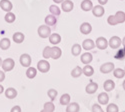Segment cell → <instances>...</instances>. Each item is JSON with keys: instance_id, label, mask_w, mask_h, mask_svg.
<instances>
[{"instance_id": "cell-10", "label": "cell", "mask_w": 125, "mask_h": 112, "mask_svg": "<svg viewBox=\"0 0 125 112\" xmlns=\"http://www.w3.org/2000/svg\"><path fill=\"white\" fill-rule=\"evenodd\" d=\"M92 13L95 17H102L105 13V9L102 5H96V6H93L92 8Z\"/></svg>"}, {"instance_id": "cell-49", "label": "cell", "mask_w": 125, "mask_h": 112, "mask_svg": "<svg viewBox=\"0 0 125 112\" xmlns=\"http://www.w3.org/2000/svg\"><path fill=\"white\" fill-rule=\"evenodd\" d=\"M122 112H125V111H122Z\"/></svg>"}, {"instance_id": "cell-43", "label": "cell", "mask_w": 125, "mask_h": 112, "mask_svg": "<svg viewBox=\"0 0 125 112\" xmlns=\"http://www.w3.org/2000/svg\"><path fill=\"white\" fill-rule=\"evenodd\" d=\"M3 91H4V88H3V86H2V85H0V94H1V93H3Z\"/></svg>"}, {"instance_id": "cell-50", "label": "cell", "mask_w": 125, "mask_h": 112, "mask_svg": "<svg viewBox=\"0 0 125 112\" xmlns=\"http://www.w3.org/2000/svg\"><path fill=\"white\" fill-rule=\"evenodd\" d=\"M124 70H125V68H124Z\"/></svg>"}, {"instance_id": "cell-29", "label": "cell", "mask_w": 125, "mask_h": 112, "mask_svg": "<svg viewBox=\"0 0 125 112\" xmlns=\"http://www.w3.org/2000/svg\"><path fill=\"white\" fill-rule=\"evenodd\" d=\"M71 101V98H70V95L68 93H64L60 97V104L61 105H68Z\"/></svg>"}, {"instance_id": "cell-4", "label": "cell", "mask_w": 125, "mask_h": 112, "mask_svg": "<svg viewBox=\"0 0 125 112\" xmlns=\"http://www.w3.org/2000/svg\"><path fill=\"white\" fill-rule=\"evenodd\" d=\"M37 70L41 73H46L50 70V64L46 60H40L37 63Z\"/></svg>"}, {"instance_id": "cell-40", "label": "cell", "mask_w": 125, "mask_h": 112, "mask_svg": "<svg viewBox=\"0 0 125 112\" xmlns=\"http://www.w3.org/2000/svg\"><path fill=\"white\" fill-rule=\"evenodd\" d=\"M4 79H5V73H4V71L0 70V82L4 81Z\"/></svg>"}, {"instance_id": "cell-14", "label": "cell", "mask_w": 125, "mask_h": 112, "mask_svg": "<svg viewBox=\"0 0 125 112\" xmlns=\"http://www.w3.org/2000/svg\"><path fill=\"white\" fill-rule=\"evenodd\" d=\"M62 55V51H61V49L57 46H53V47H51V54H50V58L52 59H59Z\"/></svg>"}, {"instance_id": "cell-20", "label": "cell", "mask_w": 125, "mask_h": 112, "mask_svg": "<svg viewBox=\"0 0 125 112\" xmlns=\"http://www.w3.org/2000/svg\"><path fill=\"white\" fill-rule=\"evenodd\" d=\"M82 73L87 77H91L93 74H94V68H93L91 65L87 64L82 68Z\"/></svg>"}, {"instance_id": "cell-38", "label": "cell", "mask_w": 125, "mask_h": 112, "mask_svg": "<svg viewBox=\"0 0 125 112\" xmlns=\"http://www.w3.org/2000/svg\"><path fill=\"white\" fill-rule=\"evenodd\" d=\"M92 112H104V110L101 108L100 104H94L92 106Z\"/></svg>"}, {"instance_id": "cell-13", "label": "cell", "mask_w": 125, "mask_h": 112, "mask_svg": "<svg viewBox=\"0 0 125 112\" xmlns=\"http://www.w3.org/2000/svg\"><path fill=\"white\" fill-rule=\"evenodd\" d=\"M97 89H98V84L95 83V82H93V81H90L85 87V91H86V93H88V94L95 93Z\"/></svg>"}, {"instance_id": "cell-22", "label": "cell", "mask_w": 125, "mask_h": 112, "mask_svg": "<svg viewBox=\"0 0 125 112\" xmlns=\"http://www.w3.org/2000/svg\"><path fill=\"white\" fill-rule=\"evenodd\" d=\"M56 23H57V19H56V17L54 15L50 14V15H47L45 17V24L47 26H49V27L50 26H54Z\"/></svg>"}, {"instance_id": "cell-31", "label": "cell", "mask_w": 125, "mask_h": 112, "mask_svg": "<svg viewBox=\"0 0 125 112\" xmlns=\"http://www.w3.org/2000/svg\"><path fill=\"white\" fill-rule=\"evenodd\" d=\"M4 19H5V21H6L7 23H13V22L15 21V19H16V16H15L14 13H12L11 11H10V12H7V13L5 14Z\"/></svg>"}, {"instance_id": "cell-12", "label": "cell", "mask_w": 125, "mask_h": 112, "mask_svg": "<svg viewBox=\"0 0 125 112\" xmlns=\"http://www.w3.org/2000/svg\"><path fill=\"white\" fill-rule=\"evenodd\" d=\"M92 31V26L90 23L88 22H83L81 25H80V32L84 35H88L90 34Z\"/></svg>"}, {"instance_id": "cell-7", "label": "cell", "mask_w": 125, "mask_h": 112, "mask_svg": "<svg viewBox=\"0 0 125 112\" xmlns=\"http://www.w3.org/2000/svg\"><path fill=\"white\" fill-rule=\"evenodd\" d=\"M95 46L100 50H105L108 47V41L105 37H98L96 39Z\"/></svg>"}, {"instance_id": "cell-47", "label": "cell", "mask_w": 125, "mask_h": 112, "mask_svg": "<svg viewBox=\"0 0 125 112\" xmlns=\"http://www.w3.org/2000/svg\"><path fill=\"white\" fill-rule=\"evenodd\" d=\"M2 61H3V60L1 59V57H0V66H1V65H2Z\"/></svg>"}, {"instance_id": "cell-16", "label": "cell", "mask_w": 125, "mask_h": 112, "mask_svg": "<svg viewBox=\"0 0 125 112\" xmlns=\"http://www.w3.org/2000/svg\"><path fill=\"white\" fill-rule=\"evenodd\" d=\"M95 47V42L93 41L92 39H85L84 41L82 42V48L85 49L86 51H89V50H92Z\"/></svg>"}, {"instance_id": "cell-42", "label": "cell", "mask_w": 125, "mask_h": 112, "mask_svg": "<svg viewBox=\"0 0 125 112\" xmlns=\"http://www.w3.org/2000/svg\"><path fill=\"white\" fill-rule=\"evenodd\" d=\"M63 1H64V0H53V2H55L56 4H58V3H62Z\"/></svg>"}, {"instance_id": "cell-32", "label": "cell", "mask_w": 125, "mask_h": 112, "mask_svg": "<svg viewBox=\"0 0 125 112\" xmlns=\"http://www.w3.org/2000/svg\"><path fill=\"white\" fill-rule=\"evenodd\" d=\"M49 11H50V13H51L52 15H54L55 17L59 16L60 13H61L60 8H59L57 5H51V6L49 7Z\"/></svg>"}, {"instance_id": "cell-39", "label": "cell", "mask_w": 125, "mask_h": 112, "mask_svg": "<svg viewBox=\"0 0 125 112\" xmlns=\"http://www.w3.org/2000/svg\"><path fill=\"white\" fill-rule=\"evenodd\" d=\"M10 112H21V107L18 106V105L13 106V107H12V109H11V111H10Z\"/></svg>"}, {"instance_id": "cell-37", "label": "cell", "mask_w": 125, "mask_h": 112, "mask_svg": "<svg viewBox=\"0 0 125 112\" xmlns=\"http://www.w3.org/2000/svg\"><path fill=\"white\" fill-rule=\"evenodd\" d=\"M44 109L50 111V112H53L55 110V105L53 104V102L52 101H50V102H46L44 104Z\"/></svg>"}, {"instance_id": "cell-23", "label": "cell", "mask_w": 125, "mask_h": 112, "mask_svg": "<svg viewBox=\"0 0 125 112\" xmlns=\"http://www.w3.org/2000/svg\"><path fill=\"white\" fill-rule=\"evenodd\" d=\"M49 42L53 45H57L61 42V36L57 33H53L49 36Z\"/></svg>"}, {"instance_id": "cell-30", "label": "cell", "mask_w": 125, "mask_h": 112, "mask_svg": "<svg viewBox=\"0 0 125 112\" xmlns=\"http://www.w3.org/2000/svg\"><path fill=\"white\" fill-rule=\"evenodd\" d=\"M81 50H82V47L79 45V44H74L73 46H72V48H71V53H72V55L73 56H78V55H80V53H81Z\"/></svg>"}, {"instance_id": "cell-34", "label": "cell", "mask_w": 125, "mask_h": 112, "mask_svg": "<svg viewBox=\"0 0 125 112\" xmlns=\"http://www.w3.org/2000/svg\"><path fill=\"white\" fill-rule=\"evenodd\" d=\"M57 94H58V92H57V90H55V89H49L47 91V95H48V97L50 98L51 101H54L55 100Z\"/></svg>"}, {"instance_id": "cell-3", "label": "cell", "mask_w": 125, "mask_h": 112, "mask_svg": "<svg viewBox=\"0 0 125 112\" xmlns=\"http://www.w3.org/2000/svg\"><path fill=\"white\" fill-rule=\"evenodd\" d=\"M15 66V62L12 58H6L5 60L2 61V69L5 71V72H9V71H11Z\"/></svg>"}, {"instance_id": "cell-46", "label": "cell", "mask_w": 125, "mask_h": 112, "mask_svg": "<svg viewBox=\"0 0 125 112\" xmlns=\"http://www.w3.org/2000/svg\"><path fill=\"white\" fill-rule=\"evenodd\" d=\"M122 86H123V89L125 90V80L123 81V83H122Z\"/></svg>"}, {"instance_id": "cell-6", "label": "cell", "mask_w": 125, "mask_h": 112, "mask_svg": "<svg viewBox=\"0 0 125 112\" xmlns=\"http://www.w3.org/2000/svg\"><path fill=\"white\" fill-rule=\"evenodd\" d=\"M114 63L113 62H105L100 66V72L103 74H108L114 70Z\"/></svg>"}, {"instance_id": "cell-45", "label": "cell", "mask_w": 125, "mask_h": 112, "mask_svg": "<svg viewBox=\"0 0 125 112\" xmlns=\"http://www.w3.org/2000/svg\"><path fill=\"white\" fill-rule=\"evenodd\" d=\"M122 44H123V45L125 46V37H124V38L122 39Z\"/></svg>"}, {"instance_id": "cell-41", "label": "cell", "mask_w": 125, "mask_h": 112, "mask_svg": "<svg viewBox=\"0 0 125 112\" xmlns=\"http://www.w3.org/2000/svg\"><path fill=\"white\" fill-rule=\"evenodd\" d=\"M107 2H108V0H98V3L100 4V5H105V4H107Z\"/></svg>"}, {"instance_id": "cell-48", "label": "cell", "mask_w": 125, "mask_h": 112, "mask_svg": "<svg viewBox=\"0 0 125 112\" xmlns=\"http://www.w3.org/2000/svg\"><path fill=\"white\" fill-rule=\"evenodd\" d=\"M120 1H123V0H120Z\"/></svg>"}, {"instance_id": "cell-19", "label": "cell", "mask_w": 125, "mask_h": 112, "mask_svg": "<svg viewBox=\"0 0 125 112\" xmlns=\"http://www.w3.org/2000/svg\"><path fill=\"white\" fill-rule=\"evenodd\" d=\"M92 60H93V56H92V54L89 53V52L83 53V54L81 55V62H82L83 64H85V65L90 64V63L92 62Z\"/></svg>"}, {"instance_id": "cell-1", "label": "cell", "mask_w": 125, "mask_h": 112, "mask_svg": "<svg viewBox=\"0 0 125 112\" xmlns=\"http://www.w3.org/2000/svg\"><path fill=\"white\" fill-rule=\"evenodd\" d=\"M107 22L111 26H115L117 24H121L125 22V12L117 11L114 15H110L107 18Z\"/></svg>"}, {"instance_id": "cell-44", "label": "cell", "mask_w": 125, "mask_h": 112, "mask_svg": "<svg viewBox=\"0 0 125 112\" xmlns=\"http://www.w3.org/2000/svg\"><path fill=\"white\" fill-rule=\"evenodd\" d=\"M40 112H50V111H48V110H46V109H44V108H43V109L41 110Z\"/></svg>"}, {"instance_id": "cell-21", "label": "cell", "mask_w": 125, "mask_h": 112, "mask_svg": "<svg viewBox=\"0 0 125 112\" xmlns=\"http://www.w3.org/2000/svg\"><path fill=\"white\" fill-rule=\"evenodd\" d=\"M5 96L8 98V99H14L16 96H17V91L15 88L13 87H9L5 90Z\"/></svg>"}, {"instance_id": "cell-5", "label": "cell", "mask_w": 125, "mask_h": 112, "mask_svg": "<svg viewBox=\"0 0 125 112\" xmlns=\"http://www.w3.org/2000/svg\"><path fill=\"white\" fill-rule=\"evenodd\" d=\"M121 44H122V40L118 36H112L108 41V46H110L112 49H118Z\"/></svg>"}, {"instance_id": "cell-9", "label": "cell", "mask_w": 125, "mask_h": 112, "mask_svg": "<svg viewBox=\"0 0 125 112\" xmlns=\"http://www.w3.org/2000/svg\"><path fill=\"white\" fill-rule=\"evenodd\" d=\"M74 8V3L71 1V0H64L63 2L61 3V9L63 10L64 12H70L72 11Z\"/></svg>"}, {"instance_id": "cell-35", "label": "cell", "mask_w": 125, "mask_h": 112, "mask_svg": "<svg viewBox=\"0 0 125 112\" xmlns=\"http://www.w3.org/2000/svg\"><path fill=\"white\" fill-rule=\"evenodd\" d=\"M106 112H119V108L115 103H110L107 105Z\"/></svg>"}, {"instance_id": "cell-27", "label": "cell", "mask_w": 125, "mask_h": 112, "mask_svg": "<svg viewBox=\"0 0 125 112\" xmlns=\"http://www.w3.org/2000/svg\"><path fill=\"white\" fill-rule=\"evenodd\" d=\"M113 75H114V77H116L118 79H121V78H123L125 76V70L121 69V68H114Z\"/></svg>"}, {"instance_id": "cell-33", "label": "cell", "mask_w": 125, "mask_h": 112, "mask_svg": "<svg viewBox=\"0 0 125 112\" xmlns=\"http://www.w3.org/2000/svg\"><path fill=\"white\" fill-rule=\"evenodd\" d=\"M82 74V68L80 66H76L73 70L71 71V76L72 77H74V78H78L80 77Z\"/></svg>"}, {"instance_id": "cell-2", "label": "cell", "mask_w": 125, "mask_h": 112, "mask_svg": "<svg viewBox=\"0 0 125 112\" xmlns=\"http://www.w3.org/2000/svg\"><path fill=\"white\" fill-rule=\"evenodd\" d=\"M38 35L41 37V38H48L50 35H51V29L49 26H47L46 24L45 25H40L38 27Z\"/></svg>"}, {"instance_id": "cell-11", "label": "cell", "mask_w": 125, "mask_h": 112, "mask_svg": "<svg viewBox=\"0 0 125 112\" xmlns=\"http://www.w3.org/2000/svg\"><path fill=\"white\" fill-rule=\"evenodd\" d=\"M0 8L5 12H10L13 8V5L11 1H9V0H1L0 1Z\"/></svg>"}, {"instance_id": "cell-26", "label": "cell", "mask_w": 125, "mask_h": 112, "mask_svg": "<svg viewBox=\"0 0 125 112\" xmlns=\"http://www.w3.org/2000/svg\"><path fill=\"white\" fill-rule=\"evenodd\" d=\"M10 45H11V43H10V40L8 38H2L1 40H0V48H1L2 50L9 49Z\"/></svg>"}, {"instance_id": "cell-28", "label": "cell", "mask_w": 125, "mask_h": 112, "mask_svg": "<svg viewBox=\"0 0 125 112\" xmlns=\"http://www.w3.org/2000/svg\"><path fill=\"white\" fill-rule=\"evenodd\" d=\"M37 74V69L34 68V67H28V69L26 70V76L29 78V79H33Z\"/></svg>"}, {"instance_id": "cell-8", "label": "cell", "mask_w": 125, "mask_h": 112, "mask_svg": "<svg viewBox=\"0 0 125 112\" xmlns=\"http://www.w3.org/2000/svg\"><path fill=\"white\" fill-rule=\"evenodd\" d=\"M19 61H20V64H21L23 67H29L30 65H31V56L29 55V54H27V53H24V54H22L21 56H20V58H19Z\"/></svg>"}, {"instance_id": "cell-15", "label": "cell", "mask_w": 125, "mask_h": 112, "mask_svg": "<svg viewBox=\"0 0 125 112\" xmlns=\"http://www.w3.org/2000/svg\"><path fill=\"white\" fill-rule=\"evenodd\" d=\"M97 100H98V103L100 105H107L109 102V96L106 92H102L98 95Z\"/></svg>"}, {"instance_id": "cell-36", "label": "cell", "mask_w": 125, "mask_h": 112, "mask_svg": "<svg viewBox=\"0 0 125 112\" xmlns=\"http://www.w3.org/2000/svg\"><path fill=\"white\" fill-rule=\"evenodd\" d=\"M50 54H51V47L50 46H46L44 49H43V52H42V55L45 59H49L50 58Z\"/></svg>"}, {"instance_id": "cell-24", "label": "cell", "mask_w": 125, "mask_h": 112, "mask_svg": "<svg viewBox=\"0 0 125 112\" xmlns=\"http://www.w3.org/2000/svg\"><path fill=\"white\" fill-rule=\"evenodd\" d=\"M12 38H13V41H14L15 43L20 44V43H22V42L24 41L25 36H24V34L21 33V32H16V33L13 34V37H12Z\"/></svg>"}, {"instance_id": "cell-18", "label": "cell", "mask_w": 125, "mask_h": 112, "mask_svg": "<svg viewBox=\"0 0 125 112\" xmlns=\"http://www.w3.org/2000/svg\"><path fill=\"white\" fill-rule=\"evenodd\" d=\"M80 7H81V9L83 10V11L88 12V11H90V10H92L93 3H92L91 0H83V1L81 2V4H80Z\"/></svg>"}, {"instance_id": "cell-17", "label": "cell", "mask_w": 125, "mask_h": 112, "mask_svg": "<svg viewBox=\"0 0 125 112\" xmlns=\"http://www.w3.org/2000/svg\"><path fill=\"white\" fill-rule=\"evenodd\" d=\"M103 88H104V90H105L106 92H110V91H112L114 88H115V82H114L113 80H111V79H107L106 81H104Z\"/></svg>"}, {"instance_id": "cell-25", "label": "cell", "mask_w": 125, "mask_h": 112, "mask_svg": "<svg viewBox=\"0 0 125 112\" xmlns=\"http://www.w3.org/2000/svg\"><path fill=\"white\" fill-rule=\"evenodd\" d=\"M79 104L77 102H70L66 107V112H79Z\"/></svg>"}]
</instances>
